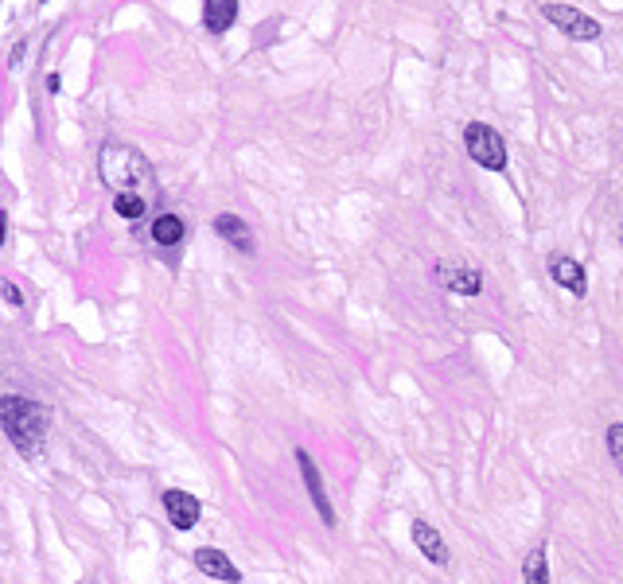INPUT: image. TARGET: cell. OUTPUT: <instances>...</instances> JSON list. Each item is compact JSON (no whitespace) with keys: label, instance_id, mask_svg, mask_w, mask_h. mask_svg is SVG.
Masks as SVG:
<instances>
[{"label":"cell","instance_id":"obj_6","mask_svg":"<svg viewBox=\"0 0 623 584\" xmlns=\"http://www.w3.org/2000/svg\"><path fill=\"white\" fill-rule=\"evenodd\" d=\"M195 569L203 573V577H211V581H222V584H238L242 581V573H238V565L215 546H199L195 549Z\"/></svg>","mask_w":623,"mask_h":584},{"label":"cell","instance_id":"obj_13","mask_svg":"<svg viewBox=\"0 0 623 584\" xmlns=\"http://www.w3.org/2000/svg\"><path fill=\"white\" fill-rule=\"evenodd\" d=\"M187 234V226L180 215H160V219L152 222V242L156 246H180Z\"/></svg>","mask_w":623,"mask_h":584},{"label":"cell","instance_id":"obj_3","mask_svg":"<svg viewBox=\"0 0 623 584\" xmlns=\"http://www.w3.org/2000/svg\"><path fill=\"white\" fill-rule=\"evenodd\" d=\"M464 148H468V156L476 160L479 168H487V172H503L507 168V145H503V137L491 125H483V121H472L464 129Z\"/></svg>","mask_w":623,"mask_h":584},{"label":"cell","instance_id":"obj_14","mask_svg":"<svg viewBox=\"0 0 623 584\" xmlns=\"http://www.w3.org/2000/svg\"><path fill=\"white\" fill-rule=\"evenodd\" d=\"M522 581H526V584H550V561H546V546H538L534 553H526V561H522Z\"/></svg>","mask_w":623,"mask_h":584},{"label":"cell","instance_id":"obj_4","mask_svg":"<svg viewBox=\"0 0 623 584\" xmlns=\"http://www.w3.org/2000/svg\"><path fill=\"white\" fill-rule=\"evenodd\" d=\"M542 16L550 20L561 36L581 39V43H588V39H600V24H596L592 16H585L581 8H573V4H546V8H542Z\"/></svg>","mask_w":623,"mask_h":584},{"label":"cell","instance_id":"obj_8","mask_svg":"<svg viewBox=\"0 0 623 584\" xmlns=\"http://www.w3.org/2000/svg\"><path fill=\"white\" fill-rule=\"evenodd\" d=\"M211 230L219 234L222 242H230L238 254H250L254 250V234H250V226L238 219V215H230V211H222V215H215V222H211Z\"/></svg>","mask_w":623,"mask_h":584},{"label":"cell","instance_id":"obj_9","mask_svg":"<svg viewBox=\"0 0 623 584\" xmlns=\"http://www.w3.org/2000/svg\"><path fill=\"white\" fill-rule=\"evenodd\" d=\"M550 277L561 285V289H569L573 296H585L588 292V277H585V269L573 261V257H565V254H553L550 257Z\"/></svg>","mask_w":623,"mask_h":584},{"label":"cell","instance_id":"obj_12","mask_svg":"<svg viewBox=\"0 0 623 584\" xmlns=\"http://www.w3.org/2000/svg\"><path fill=\"white\" fill-rule=\"evenodd\" d=\"M234 20H238V0H207V4H203V24H207V32L222 36Z\"/></svg>","mask_w":623,"mask_h":584},{"label":"cell","instance_id":"obj_11","mask_svg":"<svg viewBox=\"0 0 623 584\" xmlns=\"http://www.w3.org/2000/svg\"><path fill=\"white\" fill-rule=\"evenodd\" d=\"M413 542H417V549H421V553H425L433 565H448V557H452V553H448L444 538H440L429 522H421V518L413 522Z\"/></svg>","mask_w":623,"mask_h":584},{"label":"cell","instance_id":"obj_2","mask_svg":"<svg viewBox=\"0 0 623 584\" xmlns=\"http://www.w3.org/2000/svg\"><path fill=\"white\" fill-rule=\"evenodd\" d=\"M98 172H102V180L110 183L117 195L137 191V187H145V183H156V172H152V164L145 160V152L133 148V145H106L102 148V156H98Z\"/></svg>","mask_w":623,"mask_h":584},{"label":"cell","instance_id":"obj_5","mask_svg":"<svg viewBox=\"0 0 623 584\" xmlns=\"http://www.w3.org/2000/svg\"><path fill=\"white\" fill-rule=\"evenodd\" d=\"M296 464H300L304 487H308V495H312V507L320 511L324 526H328V530H335V507H331L328 491H324V479H320V468H316V460L308 456V448H296Z\"/></svg>","mask_w":623,"mask_h":584},{"label":"cell","instance_id":"obj_7","mask_svg":"<svg viewBox=\"0 0 623 584\" xmlns=\"http://www.w3.org/2000/svg\"><path fill=\"white\" fill-rule=\"evenodd\" d=\"M164 514H168V522L176 530H191L199 522V514H203V503L195 495H187V491H164Z\"/></svg>","mask_w":623,"mask_h":584},{"label":"cell","instance_id":"obj_16","mask_svg":"<svg viewBox=\"0 0 623 584\" xmlns=\"http://www.w3.org/2000/svg\"><path fill=\"white\" fill-rule=\"evenodd\" d=\"M608 456H612L616 472L623 475V421H616V425H608Z\"/></svg>","mask_w":623,"mask_h":584},{"label":"cell","instance_id":"obj_10","mask_svg":"<svg viewBox=\"0 0 623 584\" xmlns=\"http://www.w3.org/2000/svg\"><path fill=\"white\" fill-rule=\"evenodd\" d=\"M437 281L448 292H456V296H479V289H483V277H479V269H464V265H460V269H448V265H440Z\"/></svg>","mask_w":623,"mask_h":584},{"label":"cell","instance_id":"obj_15","mask_svg":"<svg viewBox=\"0 0 623 584\" xmlns=\"http://www.w3.org/2000/svg\"><path fill=\"white\" fill-rule=\"evenodd\" d=\"M113 211H117L121 219L137 222L141 215H145V199H141L137 191H125V195H117V199H113Z\"/></svg>","mask_w":623,"mask_h":584},{"label":"cell","instance_id":"obj_17","mask_svg":"<svg viewBox=\"0 0 623 584\" xmlns=\"http://www.w3.org/2000/svg\"><path fill=\"white\" fill-rule=\"evenodd\" d=\"M4 296H8V304H16V308L24 304V296H20V289H16L12 281H4Z\"/></svg>","mask_w":623,"mask_h":584},{"label":"cell","instance_id":"obj_1","mask_svg":"<svg viewBox=\"0 0 623 584\" xmlns=\"http://www.w3.org/2000/svg\"><path fill=\"white\" fill-rule=\"evenodd\" d=\"M0 425H4V437L16 444V452L24 460H36L43 452V440H47V409L32 398H20V394H8L0 402Z\"/></svg>","mask_w":623,"mask_h":584},{"label":"cell","instance_id":"obj_19","mask_svg":"<svg viewBox=\"0 0 623 584\" xmlns=\"http://www.w3.org/2000/svg\"><path fill=\"white\" fill-rule=\"evenodd\" d=\"M39 4H43V0H39Z\"/></svg>","mask_w":623,"mask_h":584},{"label":"cell","instance_id":"obj_18","mask_svg":"<svg viewBox=\"0 0 623 584\" xmlns=\"http://www.w3.org/2000/svg\"><path fill=\"white\" fill-rule=\"evenodd\" d=\"M620 238H623V230H620Z\"/></svg>","mask_w":623,"mask_h":584}]
</instances>
